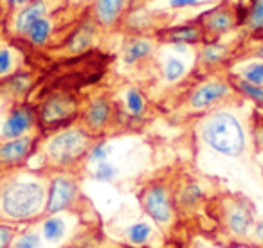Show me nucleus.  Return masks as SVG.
I'll return each instance as SVG.
<instances>
[{"label":"nucleus","mask_w":263,"mask_h":248,"mask_svg":"<svg viewBox=\"0 0 263 248\" xmlns=\"http://www.w3.org/2000/svg\"><path fill=\"white\" fill-rule=\"evenodd\" d=\"M49 173H8L0 182V221L20 223L40 221L45 216Z\"/></svg>","instance_id":"obj_1"},{"label":"nucleus","mask_w":263,"mask_h":248,"mask_svg":"<svg viewBox=\"0 0 263 248\" xmlns=\"http://www.w3.org/2000/svg\"><path fill=\"white\" fill-rule=\"evenodd\" d=\"M98 137L85 130L80 122L70 124L54 133L44 135L38 153L47 173H78L88 162V153Z\"/></svg>","instance_id":"obj_2"},{"label":"nucleus","mask_w":263,"mask_h":248,"mask_svg":"<svg viewBox=\"0 0 263 248\" xmlns=\"http://www.w3.org/2000/svg\"><path fill=\"white\" fill-rule=\"evenodd\" d=\"M197 133L200 140L223 157H241L247 148V133L240 117L226 108H215L205 112L198 120Z\"/></svg>","instance_id":"obj_3"},{"label":"nucleus","mask_w":263,"mask_h":248,"mask_svg":"<svg viewBox=\"0 0 263 248\" xmlns=\"http://www.w3.org/2000/svg\"><path fill=\"white\" fill-rule=\"evenodd\" d=\"M34 108L38 117V132L42 135L54 133L74 124L81 112L78 97L67 90L49 92Z\"/></svg>","instance_id":"obj_4"},{"label":"nucleus","mask_w":263,"mask_h":248,"mask_svg":"<svg viewBox=\"0 0 263 248\" xmlns=\"http://www.w3.org/2000/svg\"><path fill=\"white\" fill-rule=\"evenodd\" d=\"M139 203L144 214L161 229L168 230L173 226L177 218V201L172 182L155 178L144 183L143 189L139 191Z\"/></svg>","instance_id":"obj_5"},{"label":"nucleus","mask_w":263,"mask_h":248,"mask_svg":"<svg viewBox=\"0 0 263 248\" xmlns=\"http://www.w3.org/2000/svg\"><path fill=\"white\" fill-rule=\"evenodd\" d=\"M218 223L233 239H251L256 225V207L243 194H226L218 201Z\"/></svg>","instance_id":"obj_6"},{"label":"nucleus","mask_w":263,"mask_h":248,"mask_svg":"<svg viewBox=\"0 0 263 248\" xmlns=\"http://www.w3.org/2000/svg\"><path fill=\"white\" fill-rule=\"evenodd\" d=\"M243 16L245 9H241L238 2L222 0L218 6L198 15L195 22L202 27L204 44H211V42H220V38L234 31L240 24H243Z\"/></svg>","instance_id":"obj_7"},{"label":"nucleus","mask_w":263,"mask_h":248,"mask_svg":"<svg viewBox=\"0 0 263 248\" xmlns=\"http://www.w3.org/2000/svg\"><path fill=\"white\" fill-rule=\"evenodd\" d=\"M81 200L78 173H49L45 216L72 211Z\"/></svg>","instance_id":"obj_8"},{"label":"nucleus","mask_w":263,"mask_h":248,"mask_svg":"<svg viewBox=\"0 0 263 248\" xmlns=\"http://www.w3.org/2000/svg\"><path fill=\"white\" fill-rule=\"evenodd\" d=\"M233 95H236V92L233 90L227 76L208 77V79H202L191 90V94L186 99V108L191 113L211 112L226 101H229Z\"/></svg>","instance_id":"obj_9"},{"label":"nucleus","mask_w":263,"mask_h":248,"mask_svg":"<svg viewBox=\"0 0 263 248\" xmlns=\"http://www.w3.org/2000/svg\"><path fill=\"white\" fill-rule=\"evenodd\" d=\"M42 139H44L42 133H29L16 139L0 140V173L8 175L26 168L27 162L38 153Z\"/></svg>","instance_id":"obj_10"},{"label":"nucleus","mask_w":263,"mask_h":248,"mask_svg":"<svg viewBox=\"0 0 263 248\" xmlns=\"http://www.w3.org/2000/svg\"><path fill=\"white\" fill-rule=\"evenodd\" d=\"M116 115H117V106L112 101V97L108 94H99L96 97H92L85 105V108H81L78 122L85 130H88L94 137L103 139L105 132L112 126L114 120H116Z\"/></svg>","instance_id":"obj_11"},{"label":"nucleus","mask_w":263,"mask_h":248,"mask_svg":"<svg viewBox=\"0 0 263 248\" xmlns=\"http://www.w3.org/2000/svg\"><path fill=\"white\" fill-rule=\"evenodd\" d=\"M67 6H69L67 0H29L27 4L20 6L18 11L11 16L9 31L16 38L24 36L33 22L63 11V8H67Z\"/></svg>","instance_id":"obj_12"},{"label":"nucleus","mask_w":263,"mask_h":248,"mask_svg":"<svg viewBox=\"0 0 263 248\" xmlns=\"http://www.w3.org/2000/svg\"><path fill=\"white\" fill-rule=\"evenodd\" d=\"M168 22L170 15H166L164 11H150V9H146V6L141 4L126 9L119 29L126 34H146V31H152V34H154L157 29L166 27Z\"/></svg>","instance_id":"obj_13"},{"label":"nucleus","mask_w":263,"mask_h":248,"mask_svg":"<svg viewBox=\"0 0 263 248\" xmlns=\"http://www.w3.org/2000/svg\"><path fill=\"white\" fill-rule=\"evenodd\" d=\"M38 132V117L36 108L31 105H18L9 112L2 124V139H16V137L29 135Z\"/></svg>","instance_id":"obj_14"},{"label":"nucleus","mask_w":263,"mask_h":248,"mask_svg":"<svg viewBox=\"0 0 263 248\" xmlns=\"http://www.w3.org/2000/svg\"><path fill=\"white\" fill-rule=\"evenodd\" d=\"M126 9L128 0H92V4L88 6V16L98 29L114 31L119 29Z\"/></svg>","instance_id":"obj_15"},{"label":"nucleus","mask_w":263,"mask_h":248,"mask_svg":"<svg viewBox=\"0 0 263 248\" xmlns=\"http://www.w3.org/2000/svg\"><path fill=\"white\" fill-rule=\"evenodd\" d=\"M236 58V52L231 45L220 44V42H211V44L198 45L197 61H195V70L200 72H213L220 70Z\"/></svg>","instance_id":"obj_16"},{"label":"nucleus","mask_w":263,"mask_h":248,"mask_svg":"<svg viewBox=\"0 0 263 248\" xmlns=\"http://www.w3.org/2000/svg\"><path fill=\"white\" fill-rule=\"evenodd\" d=\"M155 40L159 42V45H202L204 44V33L202 27L198 26L195 20L187 24H180V26L173 27H161L154 33Z\"/></svg>","instance_id":"obj_17"},{"label":"nucleus","mask_w":263,"mask_h":248,"mask_svg":"<svg viewBox=\"0 0 263 248\" xmlns=\"http://www.w3.org/2000/svg\"><path fill=\"white\" fill-rule=\"evenodd\" d=\"M159 42L154 34H126L121 49V56L126 65H137V63L150 59L155 54Z\"/></svg>","instance_id":"obj_18"},{"label":"nucleus","mask_w":263,"mask_h":248,"mask_svg":"<svg viewBox=\"0 0 263 248\" xmlns=\"http://www.w3.org/2000/svg\"><path fill=\"white\" fill-rule=\"evenodd\" d=\"M96 33H98V26L92 22V18H85L76 29L70 31L69 36L63 40L62 47L63 52L69 56H78L81 52L88 51L94 44Z\"/></svg>","instance_id":"obj_19"},{"label":"nucleus","mask_w":263,"mask_h":248,"mask_svg":"<svg viewBox=\"0 0 263 248\" xmlns=\"http://www.w3.org/2000/svg\"><path fill=\"white\" fill-rule=\"evenodd\" d=\"M56 13L51 16H44V18H38L36 22L31 24V27L27 29V33L24 36L27 38L33 47H45L49 42L54 36V26H52V20H54Z\"/></svg>","instance_id":"obj_20"},{"label":"nucleus","mask_w":263,"mask_h":248,"mask_svg":"<svg viewBox=\"0 0 263 248\" xmlns=\"http://www.w3.org/2000/svg\"><path fill=\"white\" fill-rule=\"evenodd\" d=\"M241 26L245 27L249 38L263 42V0H251Z\"/></svg>","instance_id":"obj_21"},{"label":"nucleus","mask_w":263,"mask_h":248,"mask_svg":"<svg viewBox=\"0 0 263 248\" xmlns=\"http://www.w3.org/2000/svg\"><path fill=\"white\" fill-rule=\"evenodd\" d=\"M227 79H229L233 90L236 92V95L243 99H249L251 102H254L259 110H263V85H254L245 81L243 77H240L238 74H227Z\"/></svg>","instance_id":"obj_22"},{"label":"nucleus","mask_w":263,"mask_h":248,"mask_svg":"<svg viewBox=\"0 0 263 248\" xmlns=\"http://www.w3.org/2000/svg\"><path fill=\"white\" fill-rule=\"evenodd\" d=\"M204 198L200 185L195 182H187L186 185H182L179 191L175 189V201H177V211L179 209H193Z\"/></svg>","instance_id":"obj_23"},{"label":"nucleus","mask_w":263,"mask_h":248,"mask_svg":"<svg viewBox=\"0 0 263 248\" xmlns=\"http://www.w3.org/2000/svg\"><path fill=\"white\" fill-rule=\"evenodd\" d=\"M65 236V221L58 214L42 218V237L47 243H56Z\"/></svg>","instance_id":"obj_24"},{"label":"nucleus","mask_w":263,"mask_h":248,"mask_svg":"<svg viewBox=\"0 0 263 248\" xmlns=\"http://www.w3.org/2000/svg\"><path fill=\"white\" fill-rule=\"evenodd\" d=\"M124 106H126V112L130 113V117H143V113L146 112L148 101L139 88L130 87L124 94Z\"/></svg>","instance_id":"obj_25"},{"label":"nucleus","mask_w":263,"mask_h":248,"mask_svg":"<svg viewBox=\"0 0 263 248\" xmlns=\"http://www.w3.org/2000/svg\"><path fill=\"white\" fill-rule=\"evenodd\" d=\"M124 236L130 241V244H134V246H143V244L150 239L152 226H150V223H146V221H137L128 226Z\"/></svg>","instance_id":"obj_26"},{"label":"nucleus","mask_w":263,"mask_h":248,"mask_svg":"<svg viewBox=\"0 0 263 248\" xmlns=\"http://www.w3.org/2000/svg\"><path fill=\"white\" fill-rule=\"evenodd\" d=\"M186 63L182 61V59L179 58H166L164 61V70H162V77H164V81H168V83H177V81H180L184 76H186Z\"/></svg>","instance_id":"obj_27"},{"label":"nucleus","mask_w":263,"mask_h":248,"mask_svg":"<svg viewBox=\"0 0 263 248\" xmlns=\"http://www.w3.org/2000/svg\"><path fill=\"white\" fill-rule=\"evenodd\" d=\"M251 139L256 153H263V113L259 108L254 110L251 117Z\"/></svg>","instance_id":"obj_28"},{"label":"nucleus","mask_w":263,"mask_h":248,"mask_svg":"<svg viewBox=\"0 0 263 248\" xmlns=\"http://www.w3.org/2000/svg\"><path fill=\"white\" fill-rule=\"evenodd\" d=\"M11 248H44V237L34 230H26L22 234H16Z\"/></svg>","instance_id":"obj_29"},{"label":"nucleus","mask_w":263,"mask_h":248,"mask_svg":"<svg viewBox=\"0 0 263 248\" xmlns=\"http://www.w3.org/2000/svg\"><path fill=\"white\" fill-rule=\"evenodd\" d=\"M238 76L243 77V79L249 81V83L263 85V59L247 63V65L240 70V74H238Z\"/></svg>","instance_id":"obj_30"},{"label":"nucleus","mask_w":263,"mask_h":248,"mask_svg":"<svg viewBox=\"0 0 263 248\" xmlns=\"http://www.w3.org/2000/svg\"><path fill=\"white\" fill-rule=\"evenodd\" d=\"M16 234H18V229L16 225H11V223L0 221V248H11L13 241H15Z\"/></svg>","instance_id":"obj_31"},{"label":"nucleus","mask_w":263,"mask_h":248,"mask_svg":"<svg viewBox=\"0 0 263 248\" xmlns=\"http://www.w3.org/2000/svg\"><path fill=\"white\" fill-rule=\"evenodd\" d=\"M116 175H117L116 166L110 164L108 160H105V162H99L92 176H94L96 180H99V182H112V180L116 178Z\"/></svg>","instance_id":"obj_32"},{"label":"nucleus","mask_w":263,"mask_h":248,"mask_svg":"<svg viewBox=\"0 0 263 248\" xmlns=\"http://www.w3.org/2000/svg\"><path fill=\"white\" fill-rule=\"evenodd\" d=\"M15 70V56L8 47H0V77H6Z\"/></svg>","instance_id":"obj_33"},{"label":"nucleus","mask_w":263,"mask_h":248,"mask_svg":"<svg viewBox=\"0 0 263 248\" xmlns=\"http://www.w3.org/2000/svg\"><path fill=\"white\" fill-rule=\"evenodd\" d=\"M108 155H110V146H106V142L103 139H99L98 142L92 146L90 153H88V162H105L108 160Z\"/></svg>","instance_id":"obj_34"},{"label":"nucleus","mask_w":263,"mask_h":248,"mask_svg":"<svg viewBox=\"0 0 263 248\" xmlns=\"http://www.w3.org/2000/svg\"><path fill=\"white\" fill-rule=\"evenodd\" d=\"M8 85H9V92L15 95H20L29 88V77L26 74H15L8 79Z\"/></svg>","instance_id":"obj_35"},{"label":"nucleus","mask_w":263,"mask_h":248,"mask_svg":"<svg viewBox=\"0 0 263 248\" xmlns=\"http://www.w3.org/2000/svg\"><path fill=\"white\" fill-rule=\"evenodd\" d=\"M236 58H256V59H263V42L259 45H256V47L252 49H245L243 52H238Z\"/></svg>","instance_id":"obj_36"},{"label":"nucleus","mask_w":263,"mask_h":248,"mask_svg":"<svg viewBox=\"0 0 263 248\" xmlns=\"http://www.w3.org/2000/svg\"><path fill=\"white\" fill-rule=\"evenodd\" d=\"M251 239L254 241L256 244L263 246V218L259 221H256L254 229H252V234H251Z\"/></svg>","instance_id":"obj_37"},{"label":"nucleus","mask_w":263,"mask_h":248,"mask_svg":"<svg viewBox=\"0 0 263 248\" xmlns=\"http://www.w3.org/2000/svg\"><path fill=\"white\" fill-rule=\"evenodd\" d=\"M200 4H202L200 0H172V2H170V6H172L173 9L197 8V6H200Z\"/></svg>","instance_id":"obj_38"},{"label":"nucleus","mask_w":263,"mask_h":248,"mask_svg":"<svg viewBox=\"0 0 263 248\" xmlns=\"http://www.w3.org/2000/svg\"><path fill=\"white\" fill-rule=\"evenodd\" d=\"M67 2H69L70 8H76V9L87 8V6L92 4V0H67Z\"/></svg>","instance_id":"obj_39"},{"label":"nucleus","mask_w":263,"mask_h":248,"mask_svg":"<svg viewBox=\"0 0 263 248\" xmlns=\"http://www.w3.org/2000/svg\"><path fill=\"white\" fill-rule=\"evenodd\" d=\"M141 4V0H128V9L130 8H136V6Z\"/></svg>","instance_id":"obj_40"},{"label":"nucleus","mask_w":263,"mask_h":248,"mask_svg":"<svg viewBox=\"0 0 263 248\" xmlns=\"http://www.w3.org/2000/svg\"><path fill=\"white\" fill-rule=\"evenodd\" d=\"M15 2H16V4H18V6H24V4H27L29 0H15Z\"/></svg>","instance_id":"obj_41"},{"label":"nucleus","mask_w":263,"mask_h":248,"mask_svg":"<svg viewBox=\"0 0 263 248\" xmlns=\"http://www.w3.org/2000/svg\"><path fill=\"white\" fill-rule=\"evenodd\" d=\"M193 248H205L204 244H197V246H193Z\"/></svg>","instance_id":"obj_42"},{"label":"nucleus","mask_w":263,"mask_h":248,"mask_svg":"<svg viewBox=\"0 0 263 248\" xmlns=\"http://www.w3.org/2000/svg\"><path fill=\"white\" fill-rule=\"evenodd\" d=\"M144 2H152V0H141V4H144ZM139 4V6H141Z\"/></svg>","instance_id":"obj_43"},{"label":"nucleus","mask_w":263,"mask_h":248,"mask_svg":"<svg viewBox=\"0 0 263 248\" xmlns=\"http://www.w3.org/2000/svg\"><path fill=\"white\" fill-rule=\"evenodd\" d=\"M137 248H141V246H137Z\"/></svg>","instance_id":"obj_44"}]
</instances>
